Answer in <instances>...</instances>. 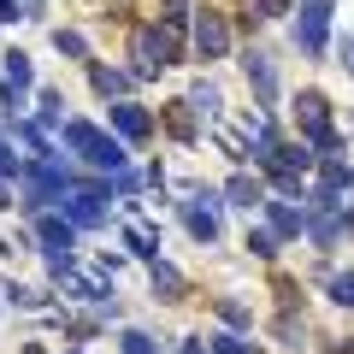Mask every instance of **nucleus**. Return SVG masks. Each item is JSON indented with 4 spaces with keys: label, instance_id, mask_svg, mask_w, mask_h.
Returning <instances> with one entry per match:
<instances>
[{
    "label": "nucleus",
    "instance_id": "nucleus-1",
    "mask_svg": "<svg viewBox=\"0 0 354 354\" xmlns=\"http://www.w3.org/2000/svg\"><path fill=\"white\" fill-rule=\"evenodd\" d=\"M65 142H71L88 165H101V171H124V148H118L113 136H101L95 124H83V118H71V124H65Z\"/></svg>",
    "mask_w": 354,
    "mask_h": 354
},
{
    "label": "nucleus",
    "instance_id": "nucleus-2",
    "mask_svg": "<svg viewBox=\"0 0 354 354\" xmlns=\"http://www.w3.org/2000/svg\"><path fill=\"white\" fill-rule=\"evenodd\" d=\"M295 124L313 136V148H325V153L337 148V136H330V101L319 88H301V95H295Z\"/></svg>",
    "mask_w": 354,
    "mask_h": 354
},
{
    "label": "nucleus",
    "instance_id": "nucleus-3",
    "mask_svg": "<svg viewBox=\"0 0 354 354\" xmlns=\"http://www.w3.org/2000/svg\"><path fill=\"white\" fill-rule=\"evenodd\" d=\"M177 36H183V30H171V24L142 30V36H136V71H160V65H171L177 59Z\"/></svg>",
    "mask_w": 354,
    "mask_h": 354
},
{
    "label": "nucleus",
    "instance_id": "nucleus-4",
    "mask_svg": "<svg viewBox=\"0 0 354 354\" xmlns=\"http://www.w3.org/2000/svg\"><path fill=\"white\" fill-rule=\"evenodd\" d=\"M325 36H330V0H307V6H301V24H295V41H301L307 59L325 53Z\"/></svg>",
    "mask_w": 354,
    "mask_h": 354
},
{
    "label": "nucleus",
    "instance_id": "nucleus-5",
    "mask_svg": "<svg viewBox=\"0 0 354 354\" xmlns=\"http://www.w3.org/2000/svg\"><path fill=\"white\" fill-rule=\"evenodd\" d=\"M65 218H71L77 230H95V225H106V189H95V183L71 189V195H65Z\"/></svg>",
    "mask_w": 354,
    "mask_h": 354
},
{
    "label": "nucleus",
    "instance_id": "nucleus-6",
    "mask_svg": "<svg viewBox=\"0 0 354 354\" xmlns=\"http://www.w3.org/2000/svg\"><path fill=\"white\" fill-rule=\"evenodd\" d=\"M242 71H248L254 95H260V113H278V65L266 59L260 48H248V53H242Z\"/></svg>",
    "mask_w": 354,
    "mask_h": 354
},
{
    "label": "nucleus",
    "instance_id": "nucleus-7",
    "mask_svg": "<svg viewBox=\"0 0 354 354\" xmlns=\"http://www.w3.org/2000/svg\"><path fill=\"white\" fill-rule=\"evenodd\" d=\"M71 248H77V225L71 218H41V254H48L53 272L71 266Z\"/></svg>",
    "mask_w": 354,
    "mask_h": 354
},
{
    "label": "nucleus",
    "instance_id": "nucleus-8",
    "mask_svg": "<svg viewBox=\"0 0 354 354\" xmlns=\"http://www.w3.org/2000/svg\"><path fill=\"white\" fill-rule=\"evenodd\" d=\"M183 225H189L195 242H218V207H213L207 189H195L189 201H183Z\"/></svg>",
    "mask_w": 354,
    "mask_h": 354
},
{
    "label": "nucleus",
    "instance_id": "nucleus-9",
    "mask_svg": "<svg viewBox=\"0 0 354 354\" xmlns=\"http://www.w3.org/2000/svg\"><path fill=\"white\" fill-rule=\"evenodd\" d=\"M195 48H201V59H225V48H230L225 12H201L195 18Z\"/></svg>",
    "mask_w": 354,
    "mask_h": 354
},
{
    "label": "nucleus",
    "instance_id": "nucleus-10",
    "mask_svg": "<svg viewBox=\"0 0 354 354\" xmlns=\"http://www.w3.org/2000/svg\"><path fill=\"white\" fill-rule=\"evenodd\" d=\"M113 130H118V136H130V142H142V136H153V118L142 113V106L118 101V106H113Z\"/></svg>",
    "mask_w": 354,
    "mask_h": 354
},
{
    "label": "nucleus",
    "instance_id": "nucleus-11",
    "mask_svg": "<svg viewBox=\"0 0 354 354\" xmlns=\"http://www.w3.org/2000/svg\"><path fill=\"white\" fill-rule=\"evenodd\" d=\"M148 278H153V290H160V301H183V272L177 266H165V260H148Z\"/></svg>",
    "mask_w": 354,
    "mask_h": 354
},
{
    "label": "nucleus",
    "instance_id": "nucleus-12",
    "mask_svg": "<svg viewBox=\"0 0 354 354\" xmlns=\"http://www.w3.org/2000/svg\"><path fill=\"white\" fill-rule=\"evenodd\" d=\"M0 77H6V95H24V88L36 83V71H30V53H6Z\"/></svg>",
    "mask_w": 354,
    "mask_h": 354
},
{
    "label": "nucleus",
    "instance_id": "nucleus-13",
    "mask_svg": "<svg viewBox=\"0 0 354 354\" xmlns=\"http://www.w3.org/2000/svg\"><path fill=\"white\" fill-rule=\"evenodd\" d=\"M230 201H236L242 207V213H248V207H266V189H260V177H248V171H236V177H230Z\"/></svg>",
    "mask_w": 354,
    "mask_h": 354
},
{
    "label": "nucleus",
    "instance_id": "nucleus-14",
    "mask_svg": "<svg viewBox=\"0 0 354 354\" xmlns=\"http://www.w3.org/2000/svg\"><path fill=\"white\" fill-rule=\"evenodd\" d=\"M266 218H272L278 236H301L307 230V213H295V207H283V201H266Z\"/></svg>",
    "mask_w": 354,
    "mask_h": 354
},
{
    "label": "nucleus",
    "instance_id": "nucleus-15",
    "mask_svg": "<svg viewBox=\"0 0 354 354\" xmlns=\"http://www.w3.org/2000/svg\"><path fill=\"white\" fill-rule=\"evenodd\" d=\"M165 130H171L177 142H195V106L189 101H171V106H165Z\"/></svg>",
    "mask_w": 354,
    "mask_h": 354
},
{
    "label": "nucleus",
    "instance_id": "nucleus-16",
    "mask_svg": "<svg viewBox=\"0 0 354 354\" xmlns=\"http://www.w3.org/2000/svg\"><path fill=\"white\" fill-rule=\"evenodd\" d=\"M348 160H342V153H325V160H319V189H348Z\"/></svg>",
    "mask_w": 354,
    "mask_h": 354
},
{
    "label": "nucleus",
    "instance_id": "nucleus-17",
    "mask_svg": "<svg viewBox=\"0 0 354 354\" xmlns=\"http://www.w3.org/2000/svg\"><path fill=\"white\" fill-rule=\"evenodd\" d=\"M124 242H130V254H142V260H160V236H153L148 225H130Z\"/></svg>",
    "mask_w": 354,
    "mask_h": 354
},
{
    "label": "nucleus",
    "instance_id": "nucleus-18",
    "mask_svg": "<svg viewBox=\"0 0 354 354\" xmlns=\"http://www.w3.org/2000/svg\"><path fill=\"white\" fill-rule=\"evenodd\" d=\"M88 83L101 88V95H118V88H124L130 77H124V71H113V65H88Z\"/></svg>",
    "mask_w": 354,
    "mask_h": 354
},
{
    "label": "nucleus",
    "instance_id": "nucleus-19",
    "mask_svg": "<svg viewBox=\"0 0 354 354\" xmlns=\"http://www.w3.org/2000/svg\"><path fill=\"white\" fill-rule=\"evenodd\" d=\"M53 48H59V53H71V59H83V53H88V41L77 36V30H53Z\"/></svg>",
    "mask_w": 354,
    "mask_h": 354
},
{
    "label": "nucleus",
    "instance_id": "nucleus-20",
    "mask_svg": "<svg viewBox=\"0 0 354 354\" xmlns=\"http://www.w3.org/2000/svg\"><path fill=\"white\" fill-rule=\"evenodd\" d=\"M12 136L24 142V148L36 153V160H48V142H41V130H36V124H12Z\"/></svg>",
    "mask_w": 354,
    "mask_h": 354
},
{
    "label": "nucleus",
    "instance_id": "nucleus-21",
    "mask_svg": "<svg viewBox=\"0 0 354 354\" xmlns=\"http://www.w3.org/2000/svg\"><path fill=\"white\" fill-rule=\"evenodd\" d=\"M330 301H337V307H354V272H337V278H330Z\"/></svg>",
    "mask_w": 354,
    "mask_h": 354
},
{
    "label": "nucleus",
    "instance_id": "nucleus-22",
    "mask_svg": "<svg viewBox=\"0 0 354 354\" xmlns=\"http://www.w3.org/2000/svg\"><path fill=\"white\" fill-rule=\"evenodd\" d=\"M248 248L260 254V260H272V254H278V230H248Z\"/></svg>",
    "mask_w": 354,
    "mask_h": 354
},
{
    "label": "nucleus",
    "instance_id": "nucleus-23",
    "mask_svg": "<svg viewBox=\"0 0 354 354\" xmlns=\"http://www.w3.org/2000/svg\"><path fill=\"white\" fill-rule=\"evenodd\" d=\"M189 106H201V113H218V88H213V83H195V88H189Z\"/></svg>",
    "mask_w": 354,
    "mask_h": 354
},
{
    "label": "nucleus",
    "instance_id": "nucleus-24",
    "mask_svg": "<svg viewBox=\"0 0 354 354\" xmlns=\"http://www.w3.org/2000/svg\"><path fill=\"white\" fill-rule=\"evenodd\" d=\"M65 101H59V88H41V124H59Z\"/></svg>",
    "mask_w": 354,
    "mask_h": 354
},
{
    "label": "nucleus",
    "instance_id": "nucleus-25",
    "mask_svg": "<svg viewBox=\"0 0 354 354\" xmlns=\"http://www.w3.org/2000/svg\"><path fill=\"white\" fill-rule=\"evenodd\" d=\"M218 319H225V325H248V307L242 301H218Z\"/></svg>",
    "mask_w": 354,
    "mask_h": 354
},
{
    "label": "nucleus",
    "instance_id": "nucleus-26",
    "mask_svg": "<svg viewBox=\"0 0 354 354\" xmlns=\"http://www.w3.org/2000/svg\"><path fill=\"white\" fill-rule=\"evenodd\" d=\"M124 354H160V348H153L142 330H124Z\"/></svg>",
    "mask_w": 354,
    "mask_h": 354
},
{
    "label": "nucleus",
    "instance_id": "nucleus-27",
    "mask_svg": "<svg viewBox=\"0 0 354 354\" xmlns=\"http://www.w3.org/2000/svg\"><path fill=\"white\" fill-rule=\"evenodd\" d=\"M183 18H189V0H165V24L183 30Z\"/></svg>",
    "mask_w": 354,
    "mask_h": 354
},
{
    "label": "nucleus",
    "instance_id": "nucleus-28",
    "mask_svg": "<svg viewBox=\"0 0 354 354\" xmlns=\"http://www.w3.org/2000/svg\"><path fill=\"white\" fill-rule=\"evenodd\" d=\"M213 354H254L242 337H213Z\"/></svg>",
    "mask_w": 354,
    "mask_h": 354
},
{
    "label": "nucleus",
    "instance_id": "nucleus-29",
    "mask_svg": "<svg viewBox=\"0 0 354 354\" xmlns=\"http://www.w3.org/2000/svg\"><path fill=\"white\" fill-rule=\"evenodd\" d=\"M0 177H24V160L12 148H0Z\"/></svg>",
    "mask_w": 354,
    "mask_h": 354
},
{
    "label": "nucleus",
    "instance_id": "nucleus-30",
    "mask_svg": "<svg viewBox=\"0 0 354 354\" xmlns=\"http://www.w3.org/2000/svg\"><path fill=\"white\" fill-rule=\"evenodd\" d=\"M278 12H290V0H254V18H278Z\"/></svg>",
    "mask_w": 354,
    "mask_h": 354
},
{
    "label": "nucleus",
    "instance_id": "nucleus-31",
    "mask_svg": "<svg viewBox=\"0 0 354 354\" xmlns=\"http://www.w3.org/2000/svg\"><path fill=\"white\" fill-rule=\"evenodd\" d=\"M136 183H142L136 171H113V189H118V195H130V189H136Z\"/></svg>",
    "mask_w": 354,
    "mask_h": 354
},
{
    "label": "nucleus",
    "instance_id": "nucleus-32",
    "mask_svg": "<svg viewBox=\"0 0 354 354\" xmlns=\"http://www.w3.org/2000/svg\"><path fill=\"white\" fill-rule=\"evenodd\" d=\"M342 59H348V71H354V36H342Z\"/></svg>",
    "mask_w": 354,
    "mask_h": 354
},
{
    "label": "nucleus",
    "instance_id": "nucleus-33",
    "mask_svg": "<svg viewBox=\"0 0 354 354\" xmlns=\"http://www.w3.org/2000/svg\"><path fill=\"white\" fill-rule=\"evenodd\" d=\"M0 18H12V0H0Z\"/></svg>",
    "mask_w": 354,
    "mask_h": 354
},
{
    "label": "nucleus",
    "instance_id": "nucleus-34",
    "mask_svg": "<svg viewBox=\"0 0 354 354\" xmlns=\"http://www.w3.org/2000/svg\"><path fill=\"white\" fill-rule=\"evenodd\" d=\"M0 207H12V195H6V183H0Z\"/></svg>",
    "mask_w": 354,
    "mask_h": 354
},
{
    "label": "nucleus",
    "instance_id": "nucleus-35",
    "mask_svg": "<svg viewBox=\"0 0 354 354\" xmlns=\"http://www.w3.org/2000/svg\"><path fill=\"white\" fill-rule=\"evenodd\" d=\"M337 354H354V342H337Z\"/></svg>",
    "mask_w": 354,
    "mask_h": 354
}]
</instances>
